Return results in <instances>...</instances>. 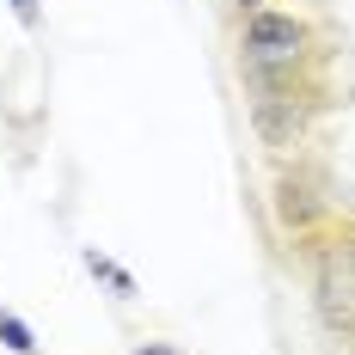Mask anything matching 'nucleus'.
<instances>
[{"instance_id": "6e6552de", "label": "nucleus", "mask_w": 355, "mask_h": 355, "mask_svg": "<svg viewBox=\"0 0 355 355\" xmlns=\"http://www.w3.org/2000/svg\"><path fill=\"white\" fill-rule=\"evenodd\" d=\"M349 263H355V245H349Z\"/></svg>"}, {"instance_id": "0eeeda50", "label": "nucleus", "mask_w": 355, "mask_h": 355, "mask_svg": "<svg viewBox=\"0 0 355 355\" xmlns=\"http://www.w3.org/2000/svg\"><path fill=\"white\" fill-rule=\"evenodd\" d=\"M233 6H239V12H251V6H263V0H233Z\"/></svg>"}, {"instance_id": "f03ea898", "label": "nucleus", "mask_w": 355, "mask_h": 355, "mask_svg": "<svg viewBox=\"0 0 355 355\" xmlns=\"http://www.w3.org/2000/svg\"><path fill=\"white\" fill-rule=\"evenodd\" d=\"M319 313H324L331 331L355 337V263H349V276H343L337 257H324V263H319Z\"/></svg>"}, {"instance_id": "7ed1b4c3", "label": "nucleus", "mask_w": 355, "mask_h": 355, "mask_svg": "<svg viewBox=\"0 0 355 355\" xmlns=\"http://www.w3.org/2000/svg\"><path fill=\"white\" fill-rule=\"evenodd\" d=\"M276 196H282V202H276V209H282V220L288 227H306V220H313V214H319V202H313V196H306V184H276Z\"/></svg>"}, {"instance_id": "20e7f679", "label": "nucleus", "mask_w": 355, "mask_h": 355, "mask_svg": "<svg viewBox=\"0 0 355 355\" xmlns=\"http://www.w3.org/2000/svg\"><path fill=\"white\" fill-rule=\"evenodd\" d=\"M0 343H6L12 355H43L37 349V331L19 319V313H6V306H0Z\"/></svg>"}, {"instance_id": "39448f33", "label": "nucleus", "mask_w": 355, "mask_h": 355, "mask_svg": "<svg viewBox=\"0 0 355 355\" xmlns=\"http://www.w3.org/2000/svg\"><path fill=\"white\" fill-rule=\"evenodd\" d=\"M86 270H92V276H105V282L116 288L123 300L135 294V276H129V270H116V263H110V257H98V251H86Z\"/></svg>"}, {"instance_id": "f257e3e1", "label": "nucleus", "mask_w": 355, "mask_h": 355, "mask_svg": "<svg viewBox=\"0 0 355 355\" xmlns=\"http://www.w3.org/2000/svg\"><path fill=\"white\" fill-rule=\"evenodd\" d=\"M239 49H245V68H300L306 49H313V31H306V19H294V12L251 6L245 31H239Z\"/></svg>"}, {"instance_id": "423d86ee", "label": "nucleus", "mask_w": 355, "mask_h": 355, "mask_svg": "<svg viewBox=\"0 0 355 355\" xmlns=\"http://www.w3.org/2000/svg\"><path fill=\"white\" fill-rule=\"evenodd\" d=\"M135 355H184V349H178V343H159V337H153V343H135Z\"/></svg>"}]
</instances>
